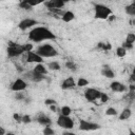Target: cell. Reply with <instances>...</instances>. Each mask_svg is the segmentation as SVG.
Segmentation results:
<instances>
[{
  "instance_id": "1",
  "label": "cell",
  "mask_w": 135,
  "mask_h": 135,
  "mask_svg": "<svg viewBox=\"0 0 135 135\" xmlns=\"http://www.w3.org/2000/svg\"><path fill=\"white\" fill-rule=\"evenodd\" d=\"M56 35L45 26H35L28 33V40L32 42H42L46 40H56Z\"/></svg>"
},
{
  "instance_id": "2",
  "label": "cell",
  "mask_w": 135,
  "mask_h": 135,
  "mask_svg": "<svg viewBox=\"0 0 135 135\" xmlns=\"http://www.w3.org/2000/svg\"><path fill=\"white\" fill-rule=\"evenodd\" d=\"M94 7V18L95 19H100V20H107L111 15H113L112 9L101 3H93Z\"/></svg>"
},
{
  "instance_id": "3",
  "label": "cell",
  "mask_w": 135,
  "mask_h": 135,
  "mask_svg": "<svg viewBox=\"0 0 135 135\" xmlns=\"http://www.w3.org/2000/svg\"><path fill=\"white\" fill-rule=\"evenodd\" d=\"M36 53L40 55L42 58H53L58 56V51L52 44H49V43L39 45L36 50Z\"/></svg>"
},
{
  "instance_id": "4",
  "label": "cell",
  "mask_w": 135,
  "mask_h": 135,
  "mask_svg": "<svg viewBox=\"0 0 135 135\" xmlns=\"http://www.w3.org/2000/svg\"><path fill=\"white\" fill-rule=\"evenodd\" d=\"M6 52H7V56L9 58H15V57H19L23 53H25V49H24V45H19L16 42L8 41V46L6 49Z\"/></svg>"
},
{
  "instance_id": "5",
  "label": "cell",
  "mask_w": 135,
  "mask_h": 135,
  "mask_svg": "<svg viewBox=\"0 0 135 135\" xmlns=\"http://www.w3.org/2000/svg\"><path fill=\"white\" fill-rule=\"evenodd\" d=\"M101 127L99 123L97 122H93V121H89V120H85V119H82L80 118L79 119V127L78 129L80 131H86V132H90V131H96V130H99Z\"/></svg>"
},
{
  "instance_id": "6",
  "label": "cell",
  "mask_w": 135,
  "mask_h": 135,
  "mask_svg": "<svg viewBox=\"0 0 135 135\" xmlns=\"http://www.w3.org/2000/svg\"><path fill=\"white\" fill-rule=\"evenodd\" d=\"M23 79H24V80L32 81V82H41L42 80L46 79V77H45V75H42V74L37 73V72L33 69V70L27 71L26 73H24Z\"/></svg>"
},
{
  "instance_id": "7",
  "label": "cell",
  "mask_w": 135,
  "mask_h": 135,
  "mask_svg": "<svg viewBox=\"0 0 135 135\" xmlns=\"http://www.w3.org/2000/svg\"><path fill=\"white\" fill-rule=\"evenodd\" d=\"M57 124H58V127H60L66 131L72 130L74 128V121L70 116L59 115V117L57 118Z\"/></svg>"
},
{
  "instance_id": "8",
  "label": "cell",
  "mask_w": 135,
  "mask_h": 135,
  "mask_svg": "<svg viewBox=\"0 0 135 135\" xmlns=\"http://www.w3.org/2000/svg\"><path fill=\"white\" fill-rule=\"evenodd\" d=\"M101 93L99 90L97 89H94V88H88L85 91H84V98L90 101V102H93L95 100H99L100 99V96H101Z\"/></svg>"
},
{
  "instance_id": "9",
  "label": "cell",
  "mask_w": 135,
  "mask_h": 135,
  "mask_svg": "<svg viewBox=\"0 0 135 135\" xmlns=\"http://www.w3.org/2000/svg\"><path fill=\"white\" fill-rule=\"evenodd\" d=\"M27 88V82L23 78H17L11 85V90L15 93L17 92H23Z\"/></svg>"
},
{
  "instance_id": "10",
  "label": "cell",
  "mask_w": 135,
  "mask_h": 135,
  "mask_svg": "<svg viewBox=\"0 0 135 135\" xmlns=\"http://www.w3.org/2000/svg\"><path fill=\"white\" fill-rule=\"evenodd\" d=\"M25 61L27 63H43V58L38 55L36 52L34 51H31V52H27L25 53Z\"/></svg>"
},
{
  "instance_id": "11",
  "label": "cell",
  "mask_w": 135,
  "mask_h": 135,
  "mask_svg": "<svg viewBox=\"0 0 135 135\" xmlns=\"http://www.w3.org/2000/svg\"><path fill=\"white\" fill-rule=\"evenodd\" d=\"M43 4L49 11H51V9H61L65 5V2L62 0H49L43 2Z\"/></svg>"
},
{
  "instance_id": "12",
  "label": "cell",
  "mask_w": 135,
  "mask_h": 135,
  "mask_svg": "<svg viewBox=\"0 0 135 135\" xmlns=\"http://www.w3.org/2000/svg\"><path fill=\"white\" fill-rule=\"evenodd\" d=\"M39 24V22L35 19H31V18H25V19H22L19 23H18V28L21 30V31H25L27 28H31L33 27L34 25H37Z\"/></svg>"
},
{
  "instance_id": "13",
  "label": "cell",
  "mask_w": 135,
  "mask_h": 135,
  "mask_svg": "<svg viewBox=\"0 0 135 135\" xmlns=\"http://www.w3.org/2000/svg\"><path fill=\"white\" fill-rule=\"evenodd\" d=\"M110 89H111L113 92L122 93V92H126L128 88H127L122 82H120V81H113V82H111V84H110Z\"/></svg>"
},
{
  "instance_id": "14",
  "label": "cell",
  "mask_w": 135,
  "mask_h": 135,
  "mask_svg": "<svg viewBox=\"0 0 135 135\" xmlns=\"http://www.w3.org/2000/svg\"><path fill=\"white\" fill-rule=\"evenodd\" d=\"M36 121H37L39 124L43 126V127H46V126H51V124H52V119H51L47 115H45L44 113H40V114L36 117Z\"/></svg>"
},
{
  "instance_id": "15",
  "label": "cell",
  "mask_w": 135,
  "mask_h": 135,
  "mask_svg": "<svg viewBox=\"0 0 135 135\" xmlns=\"http://www.w3.org/2000/svg\"><path fill=\"white\" fill-rule=\"evenodd\" d=\"M75 85H77V84H76L74 78L71 76V77L65 78V79L62 81V83H61V89H62V90H70V89H73Z\"/></svg>"
},
{
  "instance_id": "16",
  "label": "cell",
  "mask_w": 135,
  "mask_h": 135,
  "mask_svg": "<svg viewBox=\"0 0 135 135\" xmlns=\"http://www.w3.org/2000/svg\"><path fill=\"white\" fill-rule=\"evenodd\" d=\"M101 75L104 76V77H107V78H110V79H113L115 77L114 71L110 68V65H107V64H104L102 66V69H101Z\"/></svg>"
},
{
  "instance_id": "17",
  "label": "cell",
  "mask_w": 135,
  "mask_h": 135,
  "mask_svg": "<svg viewBox=\"0 0 135 135\" xmlns=\"http://www.w3.org/2000/svg\"><path fill=\"white\" fill-rule=\"evenodd\" d=\"M74 18H75V14L72 11H64L63 15L61 16V20L63 22H66V23L71 22L72 20H74Z\"/></svg>"
},
{
  "instance_id": "18",
  "label": "cell",
  "mask_w": 135,
  "mask_h": 135,
  "mask_svg": "<svg viewBox=\"0 0 135 135\" xmlns=\"http://www.w3.org/2000/svg\"><path fill=\"white\" fill-rule=\"evenodd\" d=\"M131 115H132L131 110H130L129 108H126V109H123V110H122V112L119 114L118 119H119V120H121V121H123V120H128V119L131 117Z\"/></svg>"
},
{
  "instance_id": "19",
  "label": "cell",
  "mask_w": 135,
  "mask_h": 135,
  "mask_svg": "<svg viewBox=\"0 0 135 135\" xmlns=\"http://www.w3.org/2000/svg\"><path fill=\"white\" fill-rule=\"evenodd\" d=\"M124 12L127 13V15L132 16L133 18H135V1H133L132 3H130L129 5H127L124 7Z\"/></svg>"
},
{
  "instance_id": "20",
  "label": "cell",
  "mask_w": 135,
  "mask_h": 135,
  "mask_svg": "<svg viewBox=\"0 0 135 135\" xmlns=\"http://www.w3.org/2000/svg\"><path fill=\"white\" fill-rule=\"evenodd\" d=\"M18 6H19L20 8H22V9H25V11H32V8H33L34 5H33V3L30 2V1L23 0V1H20V2H19Z\"/></svg>"
},
{
  "instance_id": "21",
  "label": "cell",
  "mask_w": 135,
  "mask_h": 135,
  "mask_svg": "<svg viewBox=\"0 0 135 135\" xmlns=\"http://www.w3.org/2000/svg\"><path fill=\"white\" fill-rule=\"evenodd\" d=\"M34 70H35L37 73L42 74V75H46V74H47V69H46V66H45L43 63H38V64H36L35 68H34Z\"/></svg>"
},
{
  "instance_id": "22",
  "label": "cell",
  "mask_w": 135,
  "mask_h": 135,
  "mask_svg": "<svg viewBox=\"0 0 135 135\" xmlns=\"http://www.w3.org/2000/svg\"><path fill=\"white\" fill-rule=\"evenodd\" d=\"M97 49L102 50V51H110L112 49V45L110 42H98L97 43Z\"/></svg>"
},
{
  "instance_id": "23",
  "label": "cell",
  "mask_w": 135,
  "mask_h": 135,
  "mask_svg": "<svg viewBox=\"0 0 135 135\" xmlns=\"http://www.w3.org/2000/svg\"><path fill=\"white\" fill-rule=\"evenodd\" d=\"M47 68L51 71H59L61 69L59 62H57V61H51V62H49L47 63Z\"/></svg>"
},
{
  "instance_id": "24",
  "label": "cell",
  "mask_w": 135,
  "mask_h": 135,
  "mask_svg": "<svg viewBox=\"0 0 135 135\" xmlns=\"http://www.w3.org/2000/svg\"><path fill=\"white\" fill-rule=\"evenodd\" d=\"M60 112H61V115H63V116H70L72 113V109L69 105H63L60 109Z\"/></svg>"
},
{
  "instance_id": "25",
  "label": "cell",
  "mask_w": 135,
  "mask_h": 135,
  "mask_svg": "<svg viewBox=\"0 0 135 135\" xmlns=\"http://www.w3.org/2000/svg\"><path fill=\"white\" fill-rule=\"evenodd\" d=\"M42 134L43 135H55V131L51 126H46V127L43 128Z\"/></svg>"
},
{
  "instance_id": "26",
  "label": "cell",
  "mask_w": 135,
  "mask_h": 135,
  "mask_svg": "<svg viewBox=\"0 0 135 135\" xmlns=\"http://www.w3.org/2000/svg\"><path fill=\"white\" fill-rule=\"evenodd\" d=\"M116 55L118 56V57H120V58H122V57H124L126 55H127V50L124 49V47H122V46H119V47H117L116 49Z\"/></svg>"
},
{
  "instance_id": "27",
  "label": "cell",
  "mask_w": 135,
  "mask_h": 135,
  "mask_svg": "<svg viewBox=\"0 0 135 135\" xmlns=\"http://www.w3.org/2000/svg\"><path fill=\"white\" fill-rule=\"evenodd\" d=\"M65 68L74 72V71H76V70H77V64H76L74 61L69 60V61H66V62H65Z\"/></svg>"
},
{
  "instance_id": "28",
  "label": "cell",
  "mask_w": 135,
  "mask_h": 135,
  "mask_svg": "<svg viewBox=\"0 0 135 135\" xmlns=\"http://www.w3.org/2000/svg\"><path fill=\"white\" fill-rule=\"evenodd\" d=\"M88 84H89V80L85 79V78H83V77H80L77 80V86H79V88H84Z\"/></svg>"
},
{
  "instance_id": "29",
  "label": "cell",
  "mask_w": 135,
  "mask_h": 135,
  "mask_svg": "<svg viewBox=\"0 0 135 135\" xmlns=\"http://www.w3.org/2000/svg\"><path fill=\"white\" fill-rule=\"evenodd\" d=\"M124 42L130 43V44H134V42H135V33H129L127 35V38H126Z\"/></svg>"
},
{
  "instance_id": "30",
  "label": "cell",
  "mask_w": 135,
  "mask_h": 135,
  "mask_svg": "<svg viewBox=\"0 0 135 135\" xmlns=\"http://www.w3.org/2000/svg\"><path fill=\"white\" fill-rule=\"evenodd\" d=\"M105 115L108 116H116L117 115V110L113 107H109L107 110H105Z\"/></svg>"
},
{
  "instance_id": "31",
  "label": "cell",
  "mask_w": 135,
  "mask_h": 135,
  "mask_svg": "<svg viewBox=\"0 0 135 135\" xmlns=\"http://www.w3.org/2000/svg\"><path fill=\"white\" fill-rule=\"evenodd\" d=\"M25 98H26V95L23 92H17V93H15V99H17L19 101H22V100H25Z\"/></svg>"
},
{
  "instance_id": "32",
  "label": "cell",
  "mask_w": 135,
  "mask_h": 135,
  "mask_svg": "<svg viewBox=\"0 0 135 135\" xmlns=\"http://www.w3.org/2000/svg\"><path fill=\"white\" fill-rule=\"evenodd\" d=\"M99 101H100L101 103H105V102H108V101H109V96H108V94H105V93L102 92Z\"/></svg>"
},
{
  "instance_id": "33",
  "label": "cell",
  "mask_w": 135,
  "mask_h": 135,
  "mask_svg": "<svg viewBox=\"0 0 135 135\" xmlns=\"http://www.w3.org/2000/svg\"><path fill=\"white\" fill-rule=\"evenodd\" d=\"M22 122L23 123H30V122H32V118H31V116L30 115H23L22 116Z\"/></svg>"
},
{
  "instance_id": "34",
  "label": "cell",
  "mask_w": 135,
  "mask_h": 135,
  "mask_svg": "<svg viewBox=\"0 0 135 135\" xmlns=\"http://www.w3.org/2000/svg\"><path fill=\"white\" fill-rule=\"evenodd\" d=\"M13 118H14V120L17 121V122H22V116L19 115L18 113H14V114H13Z\"/></svg>"
},
{
  "instance_id": "35",
  "label": "cell",
  "mask_w": 135,
  "mask_h": 135,
  "mask_svg": "<svg viewBox=\"0 0 135 135\" xmlns=\"http://www.w3.org/2000/svg\"><path fill=\"white\" fill-rule=\"evenodd\" d=\"M126 98L129 99V100H134V99H135V92L129 91V93L126 95Z\"/></svg>"
},
{
  "instance_id": "36",
  "label": "cell",
  "mask_w": 135,
  "mask_h": 135,
  "mask_svg": "<svg viewBox=\"0 0 135 135\" xmlns=\"http://www.w3.org/2000/svg\"><path fill=\"white\" fill-rule=\"evenodd\" d=\"M44 103L46 104V105H52V104H57V102H56V100L55 99H52V98H47V99H45V101H44Z\"/></svg>"
},
{
  "instance_id": "37",
  "label": "cell",
  "mask_w": 135,
  "mask_h": 135,
  "mask_svg": "<svg viewBox=\"0 0 135 135\" xmlns=\"http://www.w3.org/2000/svg\"><path fill=\"white\" fill-rule=\"evenodd\" d=\"M121 46H122V47H124L127 51H128V50H132V49H133V44H130V43H127V42H123Z\"/></svg>"
},
{
  "instance_id": "38",
  "label": "cell",
  "mask_w": 135,
  "mask_h": 135,
  "mask_svg": "<svg viewBox=\"0 0 135 135\" xmlns=\"http://www.w3.org/2000/svg\"><path fill=\"white\" fill-rule=\"evenodd\" d=\"M129 81H130V82H132V83H135V75H134V74H131V75H130Z\"/></svg>"
},
{
  "instance_id": "39",
  "label": "cell",
  "mask_w": 135,
  "mask_h": 135,
  "mask_svg": "<svg viewBox=\"0 0 135 135\" xmlns=\"http://www.w3.org/2000/svg\"><path fill=\"white\" fill-rule=\"evenodd\" d=\"M50 110H51L52 112H56V111H57L56 104H52V105H50Z\"/></svg>"
},
{
  "instance_id": "40",
  "label": "cell",
  "mask_w": 135,
  "mask_h": 135,
  "mask_svg": "<svg viewBox=\"0 0 135 135\" xmlns=\"http://www.w3.org/2000/svg\"><path fill=\"white\" fill-rule=\"evenodd\" d=\"M0 135H6V132L3 127H0Z\"/></svg>"
},
{
  "instance_id": "41",
  "label": "cell",
  "mask_w": 135,
  "mask_h": 135,
  "mask_svg": "<svg viewBox=\"0 0 135 135\" xmlns=\"http://www.w3.org/2000/svg\"><path fill=\"white\" fill-rule=\"evenodd\" d=\"M129 91L135 92V84H130V85H129Z\"/></svg>"
},
{
  "instance_id": "42",
  "label": "cell",
  "mask_w": 135,
  "mask_h": 135,
  "mask_svg": "<svg viewBox=\"0 0 135 135\" xmlns=\"http://www.w3.org/2000/svg\"><path fill=\"white\" fill-rule=\"evenodd\" d=\"M62 135H76V134L73 133V132H70V131H65V132L62 133Z\"/></svg>"
},
{
  "instance_id": "43",
  "label": "cell",
  "mask_w": 135,
  "mask_h": 135,
  "mask_svg": "<svg viewBox=\"0 0 135 135\" xmlns=\"http://www.w3.org/2000/svg\"><path fill=\"white\" fill-rule=\"evenodd\" d=\"M128 135H135V131H133L132 129H129V134Z\"/></svg>"
},
{
  "instance_id": "44",
  "label": "cell",
  "mask_w": 135,
  "mask_h": 135,
  "mask_svg": "<svg viewBox=\"0 0 135 135\" xmlns=\"http://www.w3.org/2000/svg\"><path fill=\"white\" fill-rule=\"evenodd\" d=\"M114 19H115V16H114V15H111L108 20H109V21H112V20H114Z\"/></svg>"
},
{
  "instance_id": "45",
  "label": "cell",
  "mask_w": 135,
  "mask_h": 135,
  "mask_svg": "<svg viewBox=\"0 0 135 135\" xmlns=\"http://www.w3.org/2000/svg\"><path fill=\"white\" fill-rule=\"evenodd\" d=\"M130 23H131V25H134L135 26V18H132V20L130 21Z\"/></svg>"
},
{
  "instance_id": "46",
  "label": "cell",
  "mask_w": 135,
  "mask_h": 135,
  "mask_svg": "<svg viewBox=\"0 0 135 135\" xmlns=\"http://www.w3.org/2000/svg\"><path fill=\"white\" fill-rule=\"evenodd\" d=\"M6 135H16V134H14V133H9V132H8V133H6Z\"/></svg>"
},
{
  "instance_id": "47",
  "label": "cell",
  "mask_w": 135,
  "mask_h": 135,
  "mask_svg": "<svg viewBox=\"0 0 135 135\" xmlns=\"http://www.w3.org/2000/svg\"><path fill=\"white\" fill-rule=\"evenodd\" d=\"M132 74H134V75H135V68L133 69V72H132Z\"/></svg>"
}]
</instances>
